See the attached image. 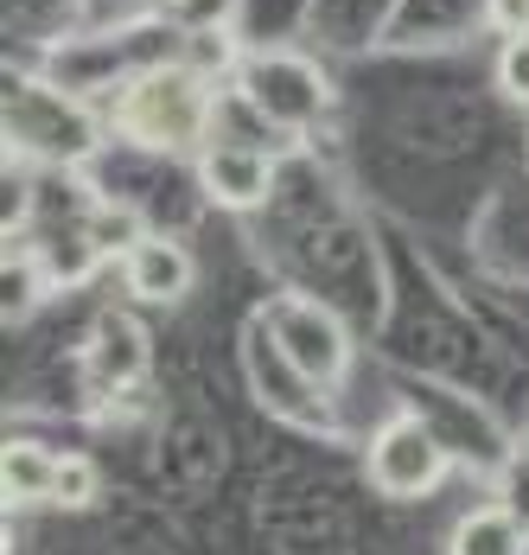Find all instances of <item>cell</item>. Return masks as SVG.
<instances>
[{"instance_id": "obj_4", "label": "cell", "mask_w": 529, "mask_h": 555, "mask_svg": "<svg viewBox=\"0 0 529 555\" xmlns=\"http://www.w3.org/2000/svg\"><path fill=\"white\" fill-rule=\"evenodd\" d=\"M364 473H371V486L383 499H427L447 479V447L434 441V428L422 415H396V422L376 428Z\"/></svg>"}, {"instance_id": "obj_2", "label": "cell", "mask_w": 529, "mask_h": 555, "mask_svg": "<svg viewBox=\"0 0 529 555\" xmlns=\"http://www.w3.org/2000/svg\"><path fill=\"white\" fill-rule=\"evenodd\" d=\"M236 90H243V103L262 115V121L287 128V134L313 128L319 115L332 109V83H325V70H319L313 57L287 52V46L243 52V64H236Z\"/></svg>"}, {"instance_id": "obj_11", "label": "cell", "mask_w": 529, "mask_h": 555, "mask_svg": "<svg viewBox=\"0 0 529 555\" xmlns=\"http://www.w3.org/2000/svg\"><path fill=\"white\" fill-rule=\"evenodd\" d=\"M147 230H141V218H128V211H90V223H83V243L96 249V256H128L134 243H141Z\"/></svg>"}, {"instance_id": "obj_7", "label": "cell", "mask_w": 529, "mask_h": 555, "mask_svg": "<svg viewBox=\"0 0 529 555\" xmlns=\"http://www.w3.org/2000/svg\"><path fill=\"white\" fill-rule=\"evenodd\" d=\"M529 530L517 511L504 504H478L473 517H460V530L447 537V555H524Z\"/></svg>"}, {"instance_id": "obj_3", "label": "cell", "mask_w": 529, "mask_h": 555, "mask_svg": "<svg viewBox=\"0 0 529 555\" xmlns=\"http://www.w3.org/2000/svg\"><path fill=\"white\" fill-rule=\"evenodd\" d=\"M268 338H274V351L287 358V371L307 389H332V384H345V371H351V333L325 307L274 300L268 307Z\"/></svg>"}, {"instance_id": "obj_5", "label": "cell", "mask_w": 529, "mask_h": 555, "mask_svg": "<svg viewBox=\"0 0 529 555\" xmlns=\"http://www.w3.org/2000/svg\"><path fill=\"white\" fill-rule=\"evenodd\" d=\"M198 185L223 211H256L274 192V154L249 141H205L198 147Z\"/></svg>"}, {"instance_id": "obj_14", "label": "cell", "mask_w": 529, "mask_h": 555, "mask_svg": "<svg viewBox=\"0 0 529 555\" xmlns=\"http://www.w3.org/2000/svg\"><path fill=\"white\" fill-rule=\"evenodd\" d=\"M498 90L529 103V39H498Z\"/></svg>"}, {"instance_id": "obj_13", "label": "cell", "mask_w": 529, "mask_h": 555, "mask_svg": "<svg viewBox=\"0 0 529 555\" xmlns=\"http://www.w3.org/2000/svg\"><path fill=\"white\" fill-rule=\"evenodd\" d=\"M39 287H52V275H33V256H13V262H7V320H13V326L33 313Z\"/></svg>"}, {"instance_id": "obj_9", "label": "cell", "mask_w": 529, "mask_h": 555, "mask_svg": "<svg viewBox=\"0 0 529 555\" xmlns=\"http://www.w3.org/2000/svg\"><path fill=\"white\" fill-rule=\"evenodd\" d=\"M52 479H57V453L33 441H13L0 453V486H7V499L13 504H52Z\"/></svg>"}, {"instance_id": "obj_6", "label": "cell", "mask_w": 529, "mask_h": 555, "mask_svg": "<svg viewBox=\"0 0 529 555\" xmlns=\"http://www.w3.org/2000/svg\"><path fill=\"white\" fill-rule=\"evenodd\" d=\"M121 275H128V294L134 300H147V307H172V300H185L192 294V256H185V243H172V236H141L128 256H121Z\"/></svg>"}, {"instance_id": "obj_1", "label": "cell", "mask_w": 529, "mask_h": 555, "mask_svg": "<svg viewBox=\"0 0 529 555\" xmlns=\"http://www.w3.org/2000/svg\"><path fill=\"white\" fill-rule=\"evenodd\" d=\"M115 128L154 154H198L217 128L211 77L198 64H154L128 77L115 96Z\"/></svg>"}, {"instance_id": "obj_10", "label": "cell", "mask_w": 529, "mask_h": 555, "mask_svg": "<svg viewBox=\"0 0 529 555\" xmlns=\"http://www.w3.org/2000/svg\"><path fill=\"white\" fill-rule=\"evenodd\" d=\"M103 492V473L83 453H57V479H52V504L57 511H90Z\"/></svg>"}, {"instance_id": "obj_15", "label": "cell", "mask_w": 529, "mask_h": 555, "mask_svg": "<svg viewBox=\"0 0 529 555\" xmlns=\"http://www.w3.org/2000/svg\"><path fill=\"white\" fill-rule=\"evenodd\" d=\"M485 20L498 39H529V0H485Z\"/></svg>"}, {"instance_id": "obj_8", "label": "cell", "mask_w": 529, "mask_h": 555, "mask_svg": "<svg viewBox=\"0 0 529 555\" xmlns=\"http://www.w3.org/2000/svg\"><path fill=\"white\" fill-rule=\"evenodd\" d=\"M141 333L128 326V320H103L96 338H90V384L96 389H121L141 377Z\"/></svg>"}, {"instance_id": "obj_12", "label": "cell", "mask_w": 529, "mask_h": 555, "mask_svg": "<svg viewBox=\"0 0 529 555\" xmlns=\"http://www.w3.org/2000/svg\"><path fill=\"white\" fill-rule=\"evenodd\" d=\"M166 20H172L179 33L205 39V33H223V26L236 20V0H166Z\"/></svg>"}]
</instances>
